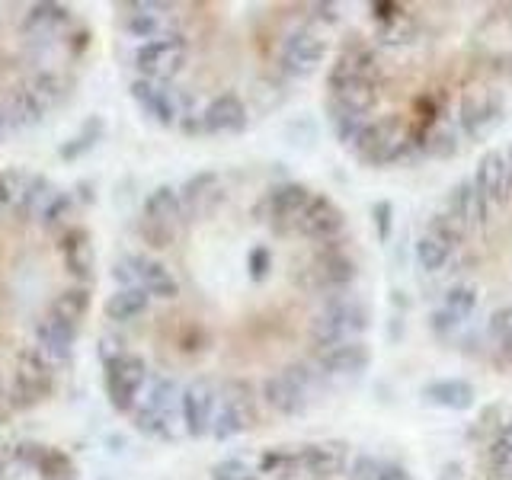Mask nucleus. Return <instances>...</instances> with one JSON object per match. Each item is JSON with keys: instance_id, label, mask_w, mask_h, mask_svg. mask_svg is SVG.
Masks as SVG:
<instances>
[{"instance_id": "28", "label": "nucleus", "mask_w": 512, "mask_h": 480, "mask_svg": "<svg viewBox=\"0 0 512 480\" xmlns=\"http://www.w3.org/2000/svg\"><path fill=\"white\" fill-rule=\"evenodd\" d=\"M288 381H295L301 391H308L311 384H314V378H317V372L308 365V362H292V365H285V372H282Z\"/></svg>"}, {"instance_id": "35", "label": "nucleus", "mask_w": 512, "mask_h": 480, "mask_svg": "<svg viewBox=\"0 0 512 480\" xmlns=\"http://www.w3.org/2000/svg\"><path fill=\"white\" fill-rule=\"evenodd\" d=\"M503 356H506V359H509V365H512V333L503 340Z\"/></svg>"}, {"instance_id": "13", "label": "nucleus", "mask_w": 512, "mask_h": 480, "mask_svg": "<svg viewBox=\"0 0 512 480\" xmlns=\"http://www.w3.org/2000/svg\"><path fill=\"white\" fill-rule=\"evenodd\" d=\"M448 212L458 215L464 221V228H484L487 224V215H490V205L484 199V192L477 189L474 180H461L452 196H448Z\"/></svg>"}, {"instance_id": "3", "label": "nucleus", "mask_w": 512, "mask_h": 480, "mask_svg": "<svg viewBox=\"0 0 512 480\" xmlns=\"http://www.w3.org/2000/svg\"><path fill=\"white\" fill-rule=\"evenodd\" d=\"M0 480H84L77 464L55 445L0 439Z\"/></svg>"}, {"instance_id": "22", "label": "nucleus", "mask_w": 512, "mask_h": 480, "mask_svg": "<svg viewBox=\"0 0 512 480\" xmlns=\"http://www.w3.org/2000/svg\"><path fill=\"white\" fill-rule=\"evenodd\" d=\"M327 116H330L333 138H336V141H343V144H349V148H352V141H356L362 122H368V119H359V116H352V112L340 109L333 100H327Z\"/></svg>"}, {"instance_id": "31", "label": "nucleus", "mask_w": 512, "mask_h": 480, "mask_svg": "<svg viewBox=\"0 0 512 480\" xmlns=\"http://www.w3.org/2000/svg\"><path fill=\"white\" fill-rule=\"evenodd\" d=\"M378 480H410L407 468H400V464H391V461H381V471H378Z\"/></svg>"}, {"instance_id": "16", "label": "nucleus", "mask_w": 512, "mask_h": 480, "mask_svg": "<svg viewBox=\"0 0 512 480\" xmlns=\"http://www.w3.org/2000/svg\"><path fill=\"white\" fill-rule=\"evenodd\" d=\"M423 397H426V404H432V407L468 410L474 404V388L468 381H461V378H442V381L426 384Z\"/></svg>"}, {"instance_id": "8", "label": "nucleus", "mask_w": 512, "mask_h": 480, "mask_svg": "<svg viewBox=\"0 0 512 480\" xmlns=\"http://www.w3.org/2000/svg\"><path fill=\"white\" fill-rule=\"evenodd\" d=\"M295 228L301 237L317 240V244H330L346 231V218L327 196H314L311 205L304 208V215L295 221Z\"/></svg>"}, {"instance_id": "4", "label": "nucleus", "mask_w": 512, "mask_h": 480, "mask_svg": "<svg viewBox=\"0 0 512 480\" xmlns=\"http://www.w3.org/2000/svg\"><path fill=\"white\" fill-rule=\"evenodd\" d=\"M324 58H327V39L311 23H301L279 42L276 68L285 77H311Z\"/></svg>"}, {"instance_id": "6", "label": "nucleus", "mask_w": 512, "mask_h": 480, "mask_svg": "<svg viewBox=\"0 0 512 480\" xmlns=\"http://www.w3.org/2000/svg\"><path fill=\"white\" fill-rule=\"evenodd\" d=\"M503 119V100L493 90H468L458 103V122L468 138H484Z\"/></svg>"}, {"instance_id": "24", "label": "nucleus", "mask_w": 512, "mask_h": 480, "mask_svg": "<svg viewBox=\"0 0 512 480\" xmlns=\"http://www.w3.org/2000/svg\"><path fill=\"white\" fill-rule=\"evenodd\" d=\"M212 480H263L244 458H224L212 468Z\"/></svg>"}, {"instance_id": "32", "label": "nucleus", "mask_w": 512, "mask_h": 480, "mask_svg": "<svg viewBox=\"0 0 512 480\" xmlns=\"http://www.w3.org/2000/svg\"><path fill=\"white\" fill-rule=\"evenodd\" d=\"M333 10H336V7H330V4H317V7H314V20H324V23H336V20H340V16H336Z\"/></svg>"}, {"instance_id": "14", "label": "nucleus", "mask_w": 512, "mask_h": 480, "mask_svg": "<svg viewBox=\"0 0 512 480\" xmlns=\"http://www.w3.org/2000/svg\"><path fill=\"white\" fill-rule=\"evenodd\" d=\"M368 359H372V352H368L365 343L346 340L340 346L320 352L317 365H320V372H324V375H356V372H362V368L368 365Z\"/></svg>"}, {"instance_id": "11", "label": "nucleus", "mask_w": 512, "mask_h": 480, "mask_svg": "<svg viewBox=\"0 0 512 480\" xmlns=\"http://www.w3.org/2000/svg\"><path fill=\"white\" fill-rule=\"evenodd\" d=\"M260 400L279 416H298L308 407V391H301L295 381H288L282 372L266 375L260 384Z\"/></svg>"}, {"instance_id": "18", "label": "nucleus", "mask_w": 512, "mask_h": 480, "mask_svg": "<svg viewBox=\"0 0 512 480\" xmlns=\"http://www.w3.org/2000/svg\"><path fill=\"white\" fill-rule=\"evenodd\" d=\"M426 157H452L458 151V132L442 119H432L426 135H420Z\"/></svg>"}, {"instance_id": "20", "label": "nucleus", "mask_w": 512, "mask_h": 480, "mask_svg": "<svg viewBox=\"0 0 512 480\" xmlns=\"http://www.w3.org/2000/svg\"><path fill=\"white\" fill-rule=\"evenodd\" d=\"M308 340H311V346H314V352L320 356V352H327V349H333V346H340V343H346L349 340V333L340 327V324H333L330 317H311L308 320Z\"/></svg>"}, {"instance_id": "5", "label": "nucleus", "mask_w": 512, "mask_h": 480, "mask_svg": "<svg viewBox=\"0 0 512 480\" xmlns=\"http://www.w3.org/2000/svg\"><path fill=\"white\" fill-rule=\"evenodd\" d=\"M314 192L304 186V183H279L266 189V196L256 202V215H260L263 221H285L292 224L304 215V208L311 205Z\"/></svg>"}, {"instance_id": "27", "label": "nucleus", "mask_w": 512, "mask_h": 480, "mask_svg": "<svg viewBox=\"0 0 512 480\" xmlns=\"http://www.w3.org/2000/svg\"><path fill=\"white\" fill-rule=\"evenodd\" d=\"M429 327H432V333L436 336H442V340H448L458 327H461V320L455 317V314H448L445 308H436L429 314Z\"/></svg>"}, {"instance_id": "17", "label": "nucleus", "mask_w": 512, "mask_h": 480, "mask_svg": "<svg viewBox=\"0 0 512 480\" xmlns=\"http://www.w3.org/2000/svg\"><path fill=\"white\" fill-rule=\"evenodd\" d=\"M256 474H260L263 480H288L301 474V455L298 448L292 452V448H269V452L260 455V461H256Z\"/></svg>"}, {"instance_id": "19", "label": "nucleus", "mask_w": 512, "mask_h": 480, "mask_svg": "<svg viewBox=\"0 0 512 480\" xmlns=\"http://www.w3.org/2000/svg\"><path fill=\"white\" fill-rule=\"evenodd\" d=\"M413 253H416V263H420V269L423 272H445L448 269V263H452V247H445V244H439L436 237H429V234H423L420 240H416V247H413Z\"/></svg>"}, {"instance_id": "36", "label": "nucleus", "mask_w": 512, "mask_h": 480, "mask_svg": "<svg viewBox=\"0 0 512 480\" xmlns=\"http://www.w3.org/2000/svg\"><path fill=\"white\" fill-rule=\"evenodd\" d=\"M506 157H509V170H512V144H509V151H506Z\"/></svg>"}, {"instance_id": "26", "label": "nucleus", "mask_w": 512, "mask_h": 480, "mask_svg": "<svg viewBox=\"0 0 512 480\" xmlns=\"http://www.w3.org/2000/svg\"><path fill=\"white\" fill-rule=\"evenodd\" d=\"M269 266H272V256H269V250L266 247H250L247 250V276L250 279H263L266 272H269Z\"/></svg>"}, {"instance_id": "15", "label": "nucleus", "mask_w": 512, "mask_h": 480, "mask_svg": "<svg viewBox=\"0 0 512 480\" xmlns=\"http://www.w3.org/2000/svg\"><path fill=\"white\" fill-rule=\"evenodd\" d=\"M324 317H330L333 324H340L349 336H356L368 330V311L359 298H352L346 292H330L324 298Z\"/></svg>"}, {"instance_id": "10", "label": "nucleus", "mask_w": 512, "mask_h": 480, "mask_svg": "<svg viewBox=\"0 0 512 480\" xmlns=\"http://www.w3.org/2000/svg\"><path fill=\"white\" fill-rule=\"evenodd\" d=\"M311 269L317 272V282L324 292H346L359 279V266L346 250H317Z\"/></svg>"}, {"instance_id": "2", "label": "nucleus", "mask_w": 512, "mask_h": 480, "mask_svg": "<svg viewBox=\"0 0 512 480\" xmlns=\"http://www.w3.org/2000/svg\"><path fill=\"white\" fill-rule=\"evenodd\" d=\"M90 29L64 4H0V141L48 122L71 100Z\"/></svg>"}, {"instance_id": "7", "label": "nucleus", "mask_w": 512, "mask_h": 480, "mask_svg": "<svg viewBox=\"0 0 512 480\" xmlns=\"http://www.w3.org/2000/svg\"><path fill=\"white\" fill-rule=\"evenodd\" d=\"M250 122L247 100L240 93H221L208 100L199 112L202 135H224V132H244Z\"/></svg>"}, {"instance_id": "23", "label": "nucleus", "mask_w": 512, "mask_h": 480, "mask_svg": "<svg viewBox=\"0 0 512 480\" xmlns=\"http://www.w3.org/2000/svg\"><path fill=\"white\" fill-rule=\"evenodd\" d=\"M445 311L448 314H455L458 320H461V324H464V320H471L474 317V311H477V292H474V288H468V285H452V288H448V292H445Z\"/></svg>"}, {"instance_id": "9", "label": "nucleus", "mask_w": 512, "mask_h": 480, "mask_svg": "<svg viewBox=\"0 0 512 480\" xmlns=\"http://www.w3.org/2000/svg\"><path fill=\"white\" fill-rule=\"evenodd\" d=\"M477 189L484 192L487 205H509L512 202V170L506 151H490L484 154L474 176Z\"/></svg>"}, {"instance_id": "1", "label": "nucleus", "mask_w": 512, "mask_h": 480, "mask_svg": "<svg viewBox=\"0 0 512 480\" xmlns=\"http://www.w3.org/2000/svg\"><path fill=\"white\" fill-rule=\"evenodd\" d=\"M93 244L48 176L0 170V426L68 375L93 304Z\"/></svg>"}, {"instance_id": "25", "label": "nucleus", "mask_w": 512, "mask_h": 480, "mask_svg": "<svg viewBox=\"0 0 512 480\" xmlns=\"http://www.w3.org/2000/svg\"><path fill=\"white\" fill-rule=\"evenodd\" d=\"M378 471H381L378 458H372V455H352L343 480H378Z\"/></svg>"}, {"instance_id": "12", "label": "nucleus", "mask_w": 512, "mask_h": 480, "mask_svg": "<svg viewBox=\"0 0 512 480\" xmlns=\"http://www.w3.org/2000/svg\"><path fill=\"white\" fill-rule=\"evenodd\" d=\"M298 455H301V474H311L320 480L346 474L352 458L343 445H301Z\"/></svg>"}, {"instance_id": "30", "label": "nucleus", "mask_w": 512, "mask_h": 480, "mask_svg": "<svg viewBox=\"0 0 512 480\" xmlns=\"http://www.w3.org/2000/svg\"><path fill=\"white\" fill-rule=\"evenodd\" d=\"M372 215H375L378 240H388V237H391V218H394V208H391V202H378V205L372 208Z\"/></svg>"}, {"instance_id": "34", "label": "nucleus", "mask_w": 512, "mask_h": 480, "mask_svg": "<svg viewBox=\"0 0 512 480\" xmlns=\"http://www.w3.org/2000/svg\"><path fill=\"white\" fill-rule=\"evenodd\" d=\"M493 477H496V480H512V455H509V461H506V464H503V468H500V471H496Z\"/></svg>"}, {"instance_id": "29", "label": "nucleus", "mask_w": 512, "mask_h": 480, "mask_svg": "<svg viewBox=\"0 0 512 480\" xmlns=\"http://www.w3.org/2000/svg\"><path fill=\"white\" fill-rule=\"evenodd\" d=\"M487 330L496 336V340H506V336L512 333V308H500V311H493L490 314V324H487Z\"/></svg>"}, {"instance_id": "33", "label": "nucleus", "mask_w": 512, "mask_h": 480, "mask_svg": "<svg viewBox=\"0 0 512 480\" xmlns=\"http://www.w3.org/2000/svg\"><path fill=\"white\" fill-rule=\"evenodd\" d=\"M461 468H458V464L452 461V464H445V471H442V477L439 480H461V474H458Z\"/></svg>"}, {"instance_id": "21", "label": "nucleus", "mask_w": 512, "mask_h": 480, "mask_svg": "<svg viewBox=\"0 0 512 480\" xmlns=\"http://www.w3.org/2000/svg\"><path fill=\"white\" fill-rule=\"evenodd\" d=\"M426 234L436 237L439 244L455 250V247L464 244V234H468V228H464V221L458 215H452V212H436V215H432V221H429V231Z\"/></svg>"}]
</instances>
